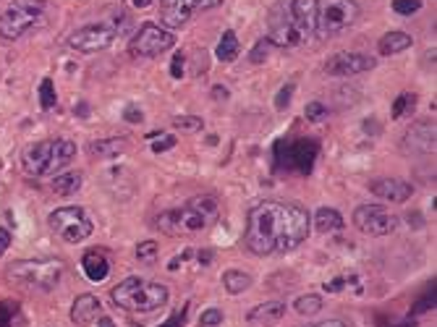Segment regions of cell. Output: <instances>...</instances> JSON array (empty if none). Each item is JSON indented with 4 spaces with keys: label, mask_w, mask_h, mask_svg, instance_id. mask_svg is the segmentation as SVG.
Here are the masks:
<instances>
[{
    "label": "cell",
    "mask_w": 437,
    "mask_h": 327,
    "mask_svg": "<svg viewBox=\"0 0 437 327\" xmlns=\"http://www.w3.org/2000/svg\"><path fill=\"white\" fill-rule=\"evenodd\" d=\"M309 231L312 220L304 207L285 202H259L249 210L244 243L257 257L288 254L307 241Z\"/></svg>",
    "instance_id": "obj_1"
},
{
    "label": "cell",
    "mask_w": 437,
    "mask_h": 327,
    "mask_svg": "<svg viewBox=\"0 0 437 327\" xmlns=\"http://www.w3.org/2000/svg\"><path fill=\"white\" fill-rule=\"evenodd\" d=\"M220 217V207L215 197H194L186 205L165 210L154 217V225L165 236H191V233L207 231Z\"/></svg>",
    "instance_id": "obj_2"
},
{
    "label": "cell",
    "mask_w": 437,
    "mask_h": 327,
    "mask_svg": "<svg viewBox=\"0 0 437 327\" xmlns=\"http://www.w3.org/2000/svg\"><path fill=\"white\" fill-rule=\"evenodd\" d=\"M168 296H171L168 285L152 283L147 277H126V280H120L110 291L113 304L120 306L123 311H131V314L160 311L168 304Z\"/></svg>",
    "instance_id": "obj_3"
},
{
    "label": "cell",
    "mask_w": 437,
    "mask_h": 327,
    "mask_svg": "<svg viewBox=\"0 0 437 327\" xmlns=\"http://www.w3.org/2000/svg\"><path fill=\"white\" fill-rule=\"evenodd\" d=\"M74 157H76V144L71 139H42L24 147L21 163L24 171L32 176H52L63 171Z\"/></svg>",
    "instance_id": "obj_4"
},
{
    "label": "cell",
    "mask_w": 437,
    "mask_h": 327,
    "mask_svg": "<svg viewBox=\"0 0 437 327\" xmlns=\"http://www.w3.org/2000/svg\"><path fill=\"white\" fill-rule=\"evenodd\" d=\"M45 3L42 0H13L8 8L0 13V37L3 40H18L32 26L42 24Z\"/></svg>",
    "instance_id": "obj_5"
},
{
    "label": "cell",
    "mask_w": 437,
    "mask_h": 327,
    "mask_svg": "<svg viewBox=\"0 0 437 327\" xmlns=\"http://www.w3.org/2000/svg\"><path fill=\"white\" fill-rule=\"evenodd\" d=\"M63 275V262L58 259H21L8 267V277L13 283H24L40 291L55 288Z\"/></svg>",
    "instance_id": "obj_6"
},
{
    "label": "cell",
    "mask_w": 437,
    "mask_h": 327,
    "mask_svg": "<svg viewBox=\"0 0 437 327\" xmlns=\"http://www.w3.org/2000/svg\"><path fill=\"white\" fill-rule=\"evenodd\" d=\"M47 225H50V231L55 236H60L63 241L69 243L84 241L95 231V225H92L89 215H86L81 207H60V210H55L47 217Z\"/></svg>",
    "instance_id": "obj_7"
},
{
    "label": "cell",
    "mask_w": 437,
    "mask_h": 327,
    "mask_svg": "<svg viewBox=\"0 0 437 327\" xmlns=\"http://www.w3.org/2000/svg\"><path fill=\"white\" fill-rule=\"evenodd\" d=\"M359 18L353 0H322L317 8V35H338Z\"/></svg>",
    "instance_id": "obj_8"
},
{
    "label": "cell",
    "mask_w": 437,
    "mask_h": 327,
    "mask_svg": "<svg viewBox=\"0 0 437 327\" xmlns=\"http://www.w3.org/2000/svg\"><path fill=\"white\" fill-rule=\"evenodd\" d=\"M267 40L273 45H280V47H296V45L309 42L312 37L291 16V8L285 3H278L270 11V35H267Z\"/></svg>",
    "instance_id": "obj_9"
},
{
    "label": "cell",
    "mask_w": 437,
    "mask_h": 327,
    "mask_svg": "<svg viewBox=\"0 0 437 327\" xmlns=\"http://www.w3.org/2000/svg\"><path fill=\"white\" fill-rule=\"evenodd\" d=\"M173 45H176V37L171 29L157 24H142L134 40L129 42V52L134 58H157L171 50Z\"/></svg>",
    "instance_id": "obj_10"
},
{
    "label": "cell",
    "mask_w": 437,
    "mask_h": 327,
    "mask_svg": "<svg viewBox=\"0 0 437 327\" xmlns=\"http://www.w3.org/2000/svg\"><path fill=\"white\" fill-rule=\"evenodd\" d=\"M353 225L359 228L364 236H390L398 231V215H393L390 210L380 205H361L353 210Z\"/></svg>",
    "instance_id": "obj_11"
},
{
    "label": "cell",
    "mask_w": 437,
    "mask_h": 327,
    "mask_svg": "<svg viewBox=\"0 0 437 327\" xmlns=\"http://www.w3.org/2000/svg\"><path fill=\"white\" fill-rule=\"evenodd\" d=\"M319 144L314 139H296V142H285L278 147V165L285 171L309 173L312 165L317 160Z\"/></svg>",
    "instance_id": "obj_12"
},
{
    "label": "cell",
    "mask_w": 437,
    "mask_h": 327,
    "mask_svg": "<svg viewBox=\"0 0 437 327\" xmlns=\"http://www.w3.org/2000/svg\"><path fill=\"white\" fill-rule=\"evenodd\" d=\"M223 0H163L160 3V24L165 29H178L191 18L194 11H207L220 6Z\"/></svg>",
    "instance_id": "obj_13"
},
{
    "label": "cell",
    "mask_w": 437,
    "mask_h": 327,
    "mask_svg": "<svg viewBox=\"0 0 437 327\" xmlns=\"http://www.w3.org/2000/svg\"><path fill=\"white\" fill-rule=\"evenodd\" d=\"M113 40H115V29H110V26L105 24H89L76 29L69 37V45L79 52H100V50H108L113 45Z\"/></svg>",
    "instance_id": "obj_14"
},
{
    "label": "cell",
    "mask_w": 437,
    "mask_h": 327,
    "mask_svg": "<svg viewBox=\"0 0 437 327\" xmlns=\"http://www.w3.org/2000/svg\"><path fill=\"white\" fill-rule=\"evenodd\" d=\"M372 69H375V61L361 52H335L325 63V71L330 76H356Z\"/></svg>",
    "instance_id": "obj_15"
},
{
    "label": "cell",
    "mask_w": 437,
    "mask_h": 327,
    "mask_svg": "<svg viewBox=\"0 0 437 327\" xmlns=\"http://www.w3.org/2000/svg\"><path fill=\"white\" fill-rule=\"evenodd\" d=\"M369 191L375 197L390 202V205H403V202L412 199L414 186L403 178H375V181H369Z\"/></svg>",
    "instance_id": "obj_16"
},
{
    "label": "cell",
    "mask_w": 437,
    "mask_h": 327,
    "mask_svg": "<svg viewBox=\"0 0 437 327\" xmlns=\"http://www.w3.org/2000/svg\"><path fill=\"white\" fill-rule=\"evenodd\" d=\"M403 144H406V149H412V152L429 155L435 149V123H427V121L414 123L412 129L406 131Z\"/></svg>",
    "instance_id": "obj_17"
},
{
    "label": "cell",
    "mask_w": 437,
    "mask_h": 327,
    "mask_svg": "<svg viewBox=\"0 0 437 327\" xmlns=\"http://www.w3.org/2000/svg\"><path fill=\"white\" fill-rule=\"evenodd\" d=\"M100 299L92 296V293H81L76 296V302L71 306V322L76 327H89L95 325L97 317H100Z\"/></svg>",
    "instance_id": "obj_18"
},
{
    "label": "cell",
    "mask_w": 437,
    "mask_h": 327,
    "mask_svg": "<svg viewBox=\"0 0 437 327\" xmlns=\"http://www.w3.org/2000/svg\"><path fill=\"white\" fill-rule=\"evenodd\" d=\"M288 8H291V16L299 21V26L309 37L317 35V0H293Z\"/></svg>",
    "instance_id": "obj_19"
},
{
    "label": "cell",
    "mask_w": 437,
    "mask_h": 327,
    "mask_svg": "<svg viewBox=\"0 0 437 327\" xmlns=\"http://www.w3.org/2000/svg\"><path fill=\"white\" fill-rule=\"evenodd\" d=\"M285 317V304L283 302H265L257 304L254 309H249L246 322L251 325H275Z\"/></svg>",
    "instance_id": "obj_20"
},
{
    "label": "cell",
    "mask_w": 437,
    "mask_h": 327,
    "mask_svg": "<svg viewBox=\"0 0 437 327\" xmlns=\"http://www.w3.org/2000/svg\"><path fill=\"white\" fill-rule=\"evenodd\" d=\"M81 270L92 283H103L105 277L110 275V262L103 251H86L81 257Z\"/></svg>",
    "instance_id": "obj_21"
},
{
    "label": "cell",
    "mask_w": 437,
    "mask_h": 327,
    "mask_svg": "<svg viewBox=\"0 0 437 327\" xmlns=\"http://www.w3.org/2000/svg\"><path fill=\"white\" fill-rule=\"evenodd\" d=\"M126 147H129V142L123 137L100 139V142H92V144H89V155L105 160V157H115V155H120V152H126Z\"/></svg>",
    "instance_id": "obj_22"
},
{
    "label": "cell",
    "mask_w": 437,
    "mask_h": 327,
    "mask_svg": "<svg viewBox=\"0 0 437 327\" xmlns=\"http://www.w3.org/2000/svg\"><path fill=\"white\" fill-rule=\"evenodd\" d=\"M251 275L249 272H244V270H225L223 272V288L231 296H239V293H244V291H249L251 288Z\"/></svg>",
    "instance_id": "obj_23"
},
{
    "label": "cell",
    "mask_w": 437,
    "mask_h": 327,
    "mask_svg": "<svg viewBox=\"0 0 437 327\" xmlns=\"http://www.w3.org/2000/svg\"><path fill=\"white\" fill-rule=\"evenodd\" d=\"M314 228L319 233H335L343 228V217L341 212H335L333 207H319L317 215H314Z\"/></svg>",
    "instance_id": "obj_24"
},
{
    "label": "cell",
    "mask_w": 437,
    "mask_h": 327,
    "mask_svg": "<svg viewBox=\"0 0 437 327\" xmlns=\"http://www.w3.org/2000/svg\"><path fill=\"white\" fill-rule=\"evenodd\" d=\"M81 173H63V176H55L52 178V194H58V197H71V194H76L81 189Z\"/></svg>",
    "instance_id": "obj_25"
},
{
    "label": "cell",
    "mask_w": 437,
    "mask_h": 327,
    "mask_svg": "<svg viewBox=\"0 0 437 327\" xmlns=\"http://www.w3.org/2000/svg\"><path fill=\"white\" fill-rule=\"evenodd\" d=\"M239 50H241V45L239 40H236V32H223V37H220V42H217V47H215V55H217V61H223V63H231L239 58Z\"/></svg>",
    "instance_id": "obj_26"
},
{
    "label": "cell",
    "mask_w": 437,
    "mask_h": 327,
    "mask_svg": "<svg viewBox=\"0 0 437 327\" xmlns=\"http://www.w3.org/2000/svg\"><path fill=\"white\" fill-rule=\"evenodd\" d=\"M412 47V37L406 32H387L382 40H380V52L382 55H395V52H403Z\"/></svg>",
    "instance_id": "obj_27"
},
{
    "label": "cell",
    "mask_w": 437,
    "mask_h": 327,
    "mask_svg": "<svg viewBox=\"0 0 437 327\" xmlns=\"http://www.w3.org/2000/svg\"><path fill=\"white\" fill-rule=\"evenodd\" d=\"M293 311L301 314V317H314L317 311H322V296H314V293L299 296V299L293 302Z\"/></svg>",
    "instance_id": "obj_28"
},
{
    "label": "cell",
    "mask_w": 437,
    "mask_h": 327,
    "mask_svg": "<svg viewBox=\"0 0 437 327\" xmlns=\"http://www.w3.org/2000/svg\"><path fill=\"white\" fill-rule=\"evenodd\" d=\"M40 103H42L45 110H52L58 105V95H55L52 79H42V84H40Z\"/></svg>",
    "instance_id": "obj_29"
},
{
    "label": "cell",
    "mask_w": 437,
    "mask_h": 327,
    "mask_svg": "<svg viewBox=\"0 0 437 327\" xmlns=\"http://www.w3.org/2000/svg\"><path fill=\"white\" fill-rule=\"evenodd\" d=\"M416 108V95H398V100L393 103V118H403L406 113H412Z\"/></svg>",
    "instance_id": "obj_30"
},
{
    "label": "cell",
    "mask_w": 437,
    "mask_h": 327,
    "mask_svg": "<svg viewBox=\"0 0 437 327\" xmlns=\"http://www.w3.org/2000/svg\"><path fill=\"white\" fill-rule=\"evenodd\" d=\"M157 254H160V246H157V241H142L137 246L139 262H154V259H157Z\"/></svg>",
    "instance_id": "obj_31"
},
{
    "label": "cell",
    "mask_w": 437,
    "mask_h": 327,
    "mask_svg": "<svg viewBox=\"0 0 437 327\" xmlns=\"http://www.w3.org/2000/svg\"><path fill=\"white\" fill-rule=\"evenodd\" d=\"M270 47H273V42H270L267 37H262V40L254 45V50L249 52V61H251V63H262L267 55H270Z\"/></svg>",
    "instance_id": "obj_32"
},
{
    "label": "cell",
    "mask_w": 437,
    "mask_h": 327,
    "mask_svg": "<svg viewBox=\"0 0 437 327\" xmlns=\"http://www.w3.org/2000/svg\"><path fill=\"white\" fill-rule=\"evenodd\" d=\"M304 115H307L309 123L325 121V118H327V105H322V103H309L307 110H304Z\"/></svg>",
    "instance_id": "obj_33"
},
{
    "label": "cell",
    "mask_w": 437,
    "mask_h": 327,
    "mask_svg": "<svg viewBox=\"0 0 437 327\" xmlns=\"http://www.w3.org/2000/svg\"><path fill=\"white\" fill-rule=\"evenodd\" d=\"M173 126L181 131H199L202 129V118H197V115H178V118H173Z\"/></svg>",
    "instance_id": "obj_34"
},
{
    "label": "cell",
    "mask_w": 437,
    "mask_h": 327,
    "mask_svg": "<svg viewBox=\"0 0 437 327\" xmlns=\"http://www.w3.org/2000/svg\"><path fill=\"white\" fill-rule=\"evenodd\" d=\"M432 309H435V288H429V291L421 296L419 302L414 304L412 314H424V311H432Z\"/></svg>",
    "instance_id": "obj_35"
},
{
    "label": "cell",
    "mask_w": 437,
    "mask_h": 327,
    "mask_svg": "<svg viewBox=\"0 0 437 327\" xmlns=\"http://www.w3.org/2000/svg\"><path fill=\"white\" fill-rule=\"evenodd\" d=\"M419 8H421V0H395L393 3V11L401 13V16H412Z\"/></svg>",
    "instance_id": "obj_36"
},
{
    "label": "cell",
    "mask_w": 437,
    "mask_h": 327,
    "mask_svg": "<svg viewBox=\"0 0 437 327\" xmlns=\"http://www.w3.org/2000/svg\"><path fill=\"white\" fill-rule=\"evenodd\" d=\"M223 317H225L223 311L215 309V306H212V309L202 311V317H199V325H202V327H217L220 322H223Z\"/></svg>",
    "instance_id": "obj_37"
},
{
    "label": "cell",
    "mask_w": 437,
    "mask_h": 327,
    "mask_svg": "<svg viewBox=\"0 0 437 327\" xmlns=\"http://www.w3.org/2000/svg\"><path fill=\"white\" fill-rule=\"evenodd\" d=\"M293 89H296V86H293V84H285L283 89L278 92V97H275V108H278V110H285V108L291 105V95H293Z\"/></svg>",
    "instance_id": "obj_38"
},
{
    "label": "cell",
    "mask_w": 437,
    "mask_h": 327,
    "mask_svg": "<svg viewBox=\"0 0 437 327\" xmlns=\"http://www.w3.org/2000/svg\"><path fill=\"white\" fill-rule=\"evenodd\" d=\"M173 147H176V137H163L152 144V152H168Z\"/></svg>",
    "instance_id": "obj_39"
},
{
    "label": "cell",
    "mask_w": 437,
    "mask_h": 327,
    "mask_svg": "<svg viewBox=\"0 0 437 327\" xmlns=\"http://www.w3.org/2000/svg\"><path fill=\"white\" fill-rule=\"evenodd\" d=\"M186 306H189V304H186ZM186 306L176 311V314H173V317L168 319L165 325H160V327H178V325H183V322H186Z\"/></svg>",
    "instance_id": "obj_40"
},
{
    "label": "cell",
    "mask_w": 437,
    "mask_h": 327,
    "mask_svg": "<svg viewBox=\"0 0 437 327\" xmlns=\"http://www.w3.org/2000/svg\"><path fill=\"white\" fill-rule=\"evenodd\" d=\"M11 246V231L8 228H0V257L6 254V249Z\"/></svg>",
    "instance_id": "obj_41"
},
{
    "label": "cell",
    "mask_w": 437,
    "mask_h": 327,
    "mask_svg": "<svg viewBox=\"0 0 437 327\" xmlns=\"http://www.w3.org/2000/svg\"><path fill=\"white\" fill-rule=\"evenodd\" d=\"M171 74H173V76H176V79H178L181 74H183V55H181V52H178V55H176V58H173Z\"/></svg>",
    "instance_id": "obj_42"
},
{
    "label": "cell",
    "mask_w": 437,
    "mask_h": 327,
    "mask_svg": "<svg viewBox=\"0 0 437 327\" xmlns=\"http://www.w3.org/2000/svg\"><path fill=\"white\" fill-rule=\"evenodd\" d=\"M307 327H351L343 319H325V322H317V325H307Z\"/></svg>",
    "instance_id": "obj_43"
},
{
    "label": "cell",
    "mask_w": 437,
    "mask_h": 327,
    "mask_svg": "<svg viewBox=\"0 0 437 327\" xmlns=\"http://www.w3.org/2000/svg\"><path fill=\"white\" fill-rule=\"evenodd\" d=\"M123 115H126V121H131V123L142 121V110H137L134 105H131V108H126V113H123Z\"/></svg>",
    "instance_id": "obj_44"
},
{
    "label": "cell",
    "mask_w": 437,
    "mask_h": 327,
    "mask_svg": "<svg viewBox=\"0 0 437 327\" xmlns=\"http://www.w3.org/2000/svg\"><path fill=\"white\" fill-rule=\"evenodd\" d=\"M6 306H0V327H8L11 325V314L8 311H3Z\"/></svg>",
    "instance_id": "obj_45"
},
{
    "label": "cell",
    "mask_w": 437,
    "mask_h": 327,
    "mask_svg": "<svg viewBox=\"0 0 437 327\" xmlns=\"http://www.w3.org/2000/svg\"><path fill=\"white\" fill-rule=\"evenodd\" d=\"M97 327H115V325H113V319H110V317H105V314H100V317H97Z\"/></svg>",
    "instance_id": "obj_46"
},
{
    "label": "cell",
    "mask_w": 437,
    "mask_h": 327,
    "mask_svg": "<svg viewBox=\"0 0 437 327\" xmlns=\"http://www.w3.org/2000/svg\"><path fill=\"white\" fill-rule=\"evenodd\" d=\"M131 3H134V6H137V8H147V6H149V3H152V0H131Z\"/></svg>",
    "instance_id": "obj_47"
},
{
    "label": "cell",
    "mask_w": 437,
    "mask_h": 327,
    "mask_svg": "<svg viewBox=\"0 0 437 327\" xmlns=\"http://www.w3.org/2000/svg\"><path fill=\"white\" fill-rule=\"evenodd\" d=\"M215 97H228V92H225L223 86H215Z\"/></svg>",
    "instance_id": "obj_48"
}]
</instances>
